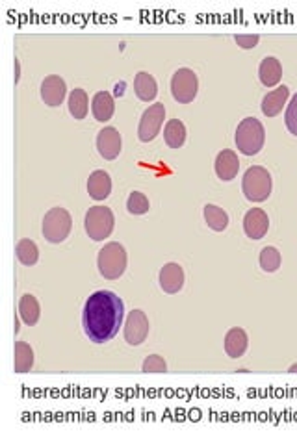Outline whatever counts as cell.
I'll use <instances>...</instances> for the list:
<instances>
[{
  "label": "cell",
  "mask_w": 297,
  "mask_h": 445,
  "mask_svg": "<svg viewBox=\"0 0 297 445\" xmlns=\"http://www.w3.org/2000/svg\"><path fill=\"white\" fill-rule=\"evenodd\" d=\"M197 91H199V80L192 69L183 67L173 74L171 93L175 101L180 104H188L197 96Z\"/></svg>",
  "instance_id": "7"
},
{
  "label": "cell",
  "mask_w": 297,
  "mask_h": 445,
  "mask_svg": "<svg viewBox=\"0 0 297 445\" xmlns=\"http://www.w3.org/2000/svg\"><path fill=\"white\" fill-rule=\"evenodd\" d=\"M19 333V319H15V334Z\"/></svg>",
  "instance_id": "35"
},
{
  "label": "cell",
  "mask_w": 297,
  "mask_h": 445,
  "mask_svg": "<svg viewBox=\"0 0 297 445\" xmlns=\"http://www.w3.org/2000/svg\"><path fill=\"white\" fill-rule=\"evenodd\" d=\"M260 37L258 35H236V43L241 47V49H255L258 45Z\"/></svg>",
  "instance_id": "31"
},
{
  "label": "cell",
  "mask_w": 297,
  "mask_h": 445,
  "mask_svg": "<svg viewBox=\"0 0 297 445\" xmlns=\"http://www.w3.org/2000/svg\"><path fill=\"white\" fill-rule=\"evenodd\" d=\"M15 253L23 265H34L40 260V249L32 240H21L15 247Z\"/></svg>",
  "instance_id": "26"
},
{
  "label": "cell",
  "mask_w": 297,
  "mask_h": 445,
  "mask_svg": "<svg viewBox=\"0 0 297 445\" xmlns=\"http://www.w3.org/2000/svg\"><path fill=\"white\" fill-rule=\"evenodd\" d=\"M269 219L262 208H251L244 217V230L251 240H262L268 234Z\"/></svg>",
  "instance_id": "12"
},
{
  "label": "cell",
  "mask_w": 297,
  "mask_h": 445,
  "mask_svg": "<svg viewBox=\"0 0 297 445\" xmlns=\"http://www.w3.org/2000/svg\"><path fill=\"white\" fill-rule=\"evenodd\" d=\"M121 146H123V141H121V134L117 132V128L106 126V128H103L99 132L97 149L99 154H101L104 160L117 158L121 154Z\"/></svg>",
  "instance_id": "10"
},
{
  "label": "cell",
  "mask_w": 297,
  "mask_h": 445,
  "mask_svg": "<svg viewBox=\"0 0 297 445\" xmlns=\"http://www.w3.org/2000/svg\"><path fill=\"white\" fill-rule=\"evenodd\" d=\"M158 282H160V287L166 293H178L184 286V271L183 267L175 262L171 264H166L160 269V275H158Z\"/></svg>",
  "instance_id": "13"
},
{
  "label": "cell",
  "mask_w": 297,
  "mask_h": 445,
  "mask_svg": "<svg viewBox=\"0 0 297 445\" xmlns=\"http://www.w3.org/2000/svg\"><path fill=\"white\" fill-rule=\"evenodd\" d=\"M164 119H166V106H164L162 102H156L153 106H148L147 110L143 112L142 119H139L137 137H139L143 143H148V141L155 140L156 135L160 134Z\"/></svg>",
  "instance_id": "8"
},
{
  "label": "cell",
  "mask_w": 297,
  "mask_h": 445,
  "mask_svg": "<svg viewBox=\"0 0 297 445\" xmlns=\"http://www.w3.org/2000/svg\"><path fill=\"white\" fill-rule=\"evenodd\" d=\"M164 140L171 149H180L186 141V126L180 119H169L164 128Z\"/></svg>",
  "instance_id": "22"
},
{
  "label": "cell",
  "mask_w": 297,
  "mask_h": 445,
  "mask_svg": "<svg viewBox=\"0 0 297 445\" xmlns=\"http://www.w3.org/2000/svg\"><path fill=\"white\" fill-rule=\"evenodd\" d=\"M285 123L288 126V130H290V134H294L297 137V93L291 96L290 104L286 108Z\"/></svg>",
  "instance_id": "30"
},
{
  "label": "cell",
  "mask_w": 297,
  "mask_h": 445,
  "mask_svg": "<svg viewBox=\"0 0 297 445\" xmlns=\"http://www.w3.org/2000/svg\"><path fill=\"white\" fill-rule=\"evenodd\" d=\"M125 317V305L114 292L101 289L86 301L82 312L84 333L93 344H106L117 336Z\"/></svg>",
  "instance_id": "1"
},
{
  "label": "cell",
  "mask_w": 297,
  "mask_h": 445,
  "mask_svg": "<svg viewBox=\"0 0 297 445\" xmlns=\"http://www.w3.org/2000/svg\"><path fill=\"white\" fill-rule=\"evenodd\" d=\"M87 193L93 201H104L112 193V178L106 171H93L87 180Z\"/></svg>",
  "instance_id": "15"
},
{
  "label": "cell",
  "mask_w": 297,
  "mask_h": 445,
  "mask_svg": "<svg viewBox=\"0 0 297 445\" xmlns=\"http://www.w3.org/2000/svg\"><path fill=\"white\" fill-rule=\"evenodd\" d=\"M126 208L132 215H143L148 212V199L139 192H134L128 195L126 201Z\"/></svg>",
  "instance_id": "28"
},
{
  "label": "cell",
  "mask_w": 297,
  "mask_h": 445,
  "mask_svg": "<svg viewBox=\"0 0 297 445\" xmlns=\"http://www.w3.org/2000/svg\"><path fill=\"white\" fill-rule=\"evenodd\" d=\"M19 316H21V319H23L28 327H34L35 323L40 321L41 308L34 295L26 293V295L21 297V301H19Z\"/></svg>",
  "instance_id": "21"
},
{
  "label": "cell",
  "mask_w": 297,
  "mask_h": 445,
  "mask_svg": "<svg viewBox=\"0 0 297 445\" xmlns=\"http://www.w3.org/2000/svg\"><path fill=\"white\" fill-rule=\"evenodd\" d=\"M134 91H136V95L139 101L143 102L155 101L156 95H158V84H156L155 76L145 73V71L137 73L136 78H134Z\"/></svg>",
  "instance_id": "20"
},
{
  "label": "cell",
  "mask_w": 297,
  "mask_h": 445,
  "mask_svg": "<svg viewBox=\"0 0 297 445\" xmlns=\"http://www.w3.org/2000/svg\"><path fill=\"white\" fill-rule=\"evenodd\" d=\"M142 369L145 373H164L167 371V364L160 355H151L145 358Z\"/></svg>",
  "instance_id": "29"
},
{
  "label": "cell",
  "mask_w": 297,
  "mask_h": 445,
  "mask_svg": "<svg viewBox=\"0 0 297 445\" xmlns=\"http://www.w3.org/2000/svg\"><path fill=\"white\" fill-rule=\"evenodd\" d=\"M148 336V319L145 312L132 310L125 323V339L128 345H142Z\"/></svg>",
  "instance_id": "9"
},
{
  "label": "cell",
  "mask_w": 297,
  "mask_h": 445,
  "mask_svg": "<svg viewBox=\"0 0 297 445\" xmlns=\"http://www.w3.org/2000/svg\"><path fill=\"white\" fill-rule=\"evenodd\" d=\"M92 110L99 123H106V121H110V119L114 117V96L110 95L108 91H99V93H95V96H93Z\"/></svg>",
  "instance_id": "18"
},
{
  "label": "cell",
  "mask_w": 297,
  "mask_h": 445,
  "mask_svg": "<svg viewBox=\"0 0 297 445\" xmlns=\"http://www.w3.org/2000/svg\"><path fill=\"white\" fill-rule=\"evenodd\" d=\"M34 366V351L26 342L15 344V371L26 373Z\"/></svg>",
  "instance_id": "25"
},
{
  "label": "cell",
  "mask_w": 297,
  "mask_h": 445,
  "mask_svg": "<svg viewBox=\"0 0 297 445\" xmlns=\"http://www.w3.org/2000/svg\"><path fill=\"white\" fill-rule=\"evenodd\" d=\"M115 226L114 212L106 206H93L84 217V228L93 242H103L112 234Z\"/></svg>",
  "instance_id": "6"
},
{
  "label": "cell",
  "mask_w": 297,
  "mask_h": 445,
  "mask_svg": "<svg viewBox=\"0 0 297 445\" xmlns=\"http://www.w3.org/2000/svg\"><path fill=\"white\" fill-rule=\"evenodd\" d=\"M115 96H121L125 93V82H119V84H115Z\"/></svg>",
  "instance_id": "32"
},
{
  "label": "cell",
  "mask_w": 297,
  "mask_h": 445,
  "mask_svg": "<svg viewBox=\"0 0 297 445\" xmlns=\"http://www.w3.org/2000/svg\"><path fill=\"white\" fill-rule=\"evenodd\" d=\"M65 93H67V85H65L63 78H60L56 74L46 76V78L41 82V99L45 101L46 106H60L63 102V99H65Z\"/></svg>",
  "instance_id": "11"
},
{
  "label": "cell",
  "mask_w": 297,
  "mask_h": 445,
  "mask_svg": "<svg viewBox=\"0 0 297 445\" xmlns=\"http://www.w3.org/2000/svg\"><path fill=\"white\" fill-rule=\"evenodd\" d=\"M19 80H21V63H19V60H15V84Z\"/></svg>",
  "instance_id": "33"
},
{
  "label": "cell",
  "mask_w": 297,
  "mask_h": 445,
  "mask_svg": "<svg viewBox=\"0 0 297 445\" xmlns=\"http://www.w3.org/2000/svg\"><path fill=\"white\" fill-rule=\"evenodd\" d=\"M258 78L266 87H275L279 84L280 78H282V67H280L279 60L273 56L264 58L260 67H258Z\"/></svg>",
  "instance_id": "19"
},
{
  "label": "cell",
  "mask_w": 297,
  "mask_h": 445,
  "mask_svg": "<svg viewBox=\"0 0 297 445\" xmlns=\"http://www.w3.org/2000/svg\"><path fill=\"white\" fill-rule=\"evenodd\" d=\"M203 212H205L206 225L210 226L212 230L223 232L229 226V215H227L225 210L216 206V204H206Z\"/></svg>",
  "instance_id": "23"
},
{
  "label": "cell",
  "mask_w": 297,
  "mask_h": 445,
  "mask_svg": "<svg viewBox=\"0 0 297 445\" xmlns=\"http://www.w3.org/2000/svg\"><path fill=\"white\" fill-rule=\"evenodd\" d=\"M260 267L266 273H275L280 267V253L275 247H264L260 251Z\"/></svg>",
  "instance_id": "27"
},
{
  "label": "cell",
  "mask_w": 297,
  "mask_h": 445,
  "mask_svg": "<svg viewBox=\"0 0 297 445\" xmlns=\"http://www.w3.org/2000/svg\"><path fill=\"white\" fill-rule=\"evenodd\" d=\"M73 228V219L65 208H51L43 217V236L46 242L62 243L65 242Z\"/></svg>",
  "instance_id": "5"
},
{
  "label": "cell",
  "mask_w": 297,
  "mask_h": 445,
  "mask_svg": "<svg viewBox=\"0 0 297 445\" xmlns=\"http://www.w3.org/2000/svg\"><path fill=\"white\" fill-rule=\"evenodd\" d=\"M288 371H290V373H297V364H294V366H291L290 369H288Z\"/></svg>",
  "instance_id": "34"
},
{
  "label": "cell",
  "mask_w": 297,
  "mask_h": 445,
  "mask_svg": "<svg viewBox=\"0 0 297 445\" xmlns=\"http://www.w3.org/2000/svg\"><path fill=\"white\" fill-rule=\"evenodd\" d=\"M247 345H249V338H247L244 328L235 327L225 334V353L230 358H240V356L246 355Z\"/></svg>",
  "instance_id": "17"
},
{
  "label": "cell",
  "mask_w": 297,
  "mask_h": 445,
  "mask_svg": "<svg viewBox=\"0 0 297 445\" xmlns=\"http://www.w3.org/2000/svg\"><path fill=\"white\" fill-rule=\"evenodd\" d=\"M288 96H290V90L286 85H280L277 90L269 91L268 95L262 99V113L266 117H275L282 112V108L288 102Z\"/></svg>",
  "instance_id": "16"
},
{
  "label": "cell",
  "mask_w": 297,
  "mask_h": 445,
  "mask_svg": "<svg viewBox=\"0 0 297 445\" xmlns=\"http://www.w3.org/2000/svg\"><path fill=\"white\" fill-rule=\"evenodd\" d=\"M236 146L241 154L255 156L262 151L264 141H266V130L264 124L255 117H246L238 124L235 135Z\"/></svg>",
  "instance_id": "2"
},
{
  "label": "cell",
  "mask_w": 297,
  "mask_h": 445,
  "mask_svg": "<svg viewBox=\"0 0 297 445\" xmlns=\"http://www.w3.org/2000/svg\"><path fill=\"white\" fill-rule=\"evenodd\" d=\"M273 180L266 167L262 165H253L246 171L244 180H241V190L247 201L251 203H264L271 195Z\"/></svg>",
  "instance_id": "3"
},
{
  "label": "cell",
  "mask_w": 297,
  "mask_h": 445,
  "mask_svg": "<svg viewBox=\"0 0 297 445\" xmlns=\"http://www.w3.org/2000/svg\"><path fill=\"white\" fill-rule=\"evenodd\" d=\"M99 273L108 278V280H117L126 269V251L125 247L117 242L106 243L99 251Z\"/></svg>",
  "instance_id": "4"
},
{
  "label": "cell",
  "mask_w": 297,
  "mask_h": 445,
  "mask_svg": "<svg viewBox=\"0 0 297 445\" xmlns=\"http://www.w3.org/2000/svg\"><path fill=\"white\" fill-rule=\"evenodd\" d=\"M238 171H240V160L236 156L235 151H221V153L217 154L216 158V175L221 178V180L229 182L232 178H236L238 175Z\"/></svg>",
  "instance_id": "14"
},
{
  "label": "cell",
  "mask_w": 297,
  "mask_h": 445,
  "mask_svg": "<svg viewBox=\"0 0 297 445\" xmlns=\"http://www.w3.org/2000/svg\"><path fill=\"white\" fill-rule=\"evenodd\" d=\"M90 101H87V93L80 87H76V90L71 91V95H69V113L73 115L74 119H86L87 110H90Z\"/></svg>",
  "instance_id": "24"
}]
</instances>
